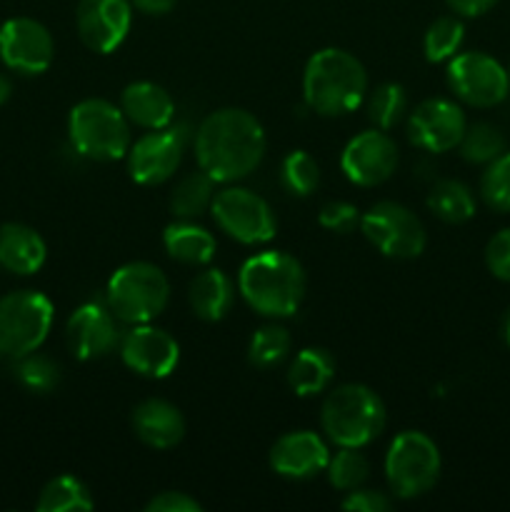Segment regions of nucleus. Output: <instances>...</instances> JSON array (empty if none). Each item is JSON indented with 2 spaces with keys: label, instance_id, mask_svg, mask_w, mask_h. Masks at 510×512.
Wrapping results in <instances>:
<instances>
[{
  "label": "nucleus",
  "instance_id": "e433bc0d",
  "mask_svg": "<svg viewBox=\"0 0 510 512\" xmlns=\"http://www.w3.org/2000/svg\"><path fill=\"white\" fill-rule=\"evenodd\" d=\"M318 223L335 235H348L360 228V210L348 200H330L320 208Z\"/></svg>",
  "mask_w": 510,
  "mask_h": 512
},
{
  "label": "nucleus",
  "instance_id": "0eeeda50",
  "mask_svg": "<svg viewBox=\"0 0 510 512\" xmlns=\"http://www.w3.org/2000/svg\"><path fill=\"white\" fill-rule=\"evenodd\" d=\"M440 450L430 435L420 430H403L395 435L385 453V480L390 495L398 500H415L430 493L440 478Z\"/></svg>",
  "mask_w": 510,
  "mask_h": 512
},
{
  "label": "nucleus",
  "instance_id": "9d476101",
  "mask_svg": "<svg viewBox=\"0 0 510 512\" xmlns=\"http://www.w3.org/2000/svg\"><path fill=\"white\" fill-rule=\"evenodd\" d=\"M360 233L385 258L410 260L423 255L428 245L425 225L418 215L395 200H380L360 215Z\"/></svg>",
  "mask_w": 510,
  "mask_h": 512
},
{
  "label": "nucleus",
  "instance_id": "c85d7f7f",
  "mask_svg": "<svg viewBox=\"0 0 510 512\" xmlns=\"http://www.w3.org/2000/svg\"><path fill=\"white\" fill-rule=\"evenodd\" d=\"M465 40V25L458 15H440L428 25L423 38V53L428 63H445L460 53Z\"/></svg>",
  "mask_w": 510,
  "mask_h": 512
},
{
  "label": "nucleus",
  "instance_id": "423d86ee",
  "mask_svg": "<svg viewBox=\"0 0 510 512\" xmlns=\"http://www.w3.org/2000/svg\"><path fill=\"white\" fill-rule=\"evenodd\" d=\"M170 300V283L158 265L148 260L125 263L110 275L105 303L125 325L153 323Z\"/></svg>",
  "mask_w": 510,
  "mask_h": 512
},
{
  "label": "nucleus",
  "instance_id": "aec40b11",
  "mask_svg": "<svg viewBox=\"0 0 510 512\" xmlns=\"http://www.w3.org/2000/svg\"><path fill=\"white\" fill-rule=\"evenodd\" d=\"M135 438L153 450H170L185 438V418L170 400L148 398L133 408Z\"/></svg>",
  "mask_w": 510,
  "mask_h": 512
},
{
  "label": "nucleus",
  "instance_id": "f257e3e1",
  "mask_svg": "<svg viewBox=\"0 0 510 512\" xmlns=\"http://www.w3.org/2000/svg\"><path fill=\"white\" fill-rule=\"evenodd\" d=\"M265 145L263 125L243 108H220L205 115L193 138L198 168L220 185L255 173L265 158Z\"/></svg>",
  "mask_w": 510,
  "mask_h": 512
},
{
  "label": "nucleus",
  "instance_id": "a211bd4d",
  "mask_svg": "<svg viewBox=\"0 0 510 512\" xmlns=\"http://www.w3.org/2000/svg\"><path fill=\"white\" fill-rule=\"evenodd\" d=\"M133 25L130 0H78L75 28L88 50L108 55L125 43Z\"/></svg>",
  "mask_w": 510,
  "mask_h": 512
},
{
  "label": "nucleus",
  "instance_id": "f3484780",
  "mask_svg": "<svg viewBox=\"0 0 510 512\" xmlns=\"http://www.w3.org/2000/svg\"><path fill=\"white\" fill-rule=\"evenodd\" d=\"M465 128H468V123H465L463 108L448 98L423 100L408 115L410 143L433 155L458 148Z\"/></svg>",
  "mask_w": 510,
  "mask_h": 512
},
{
  "label": "nucleus",
  "instance_id": "f8f14e48",
  "mask_svg": "<svg viewBox=\"0 0 510 512\" xmlns=\"http://www.w3.org/2000/svg\"><path fill=\"white\" fill-rule=\"evenodd\" d=\"M188 128L180 123H170L168 128L148 130L138 140L130 143L128 173L138 185H163L175 175L183 163L185 145H188Z\"/></svg>",
  "mask_w": 510,
  "mask_h": 512
},
{
  "label": "nucleus",
  "instance_id": "a18cd8bd",
  "mask_svg": "<svg viewBox=\"0 0 510 512\" xmlns=\"http://www.w3.org/2000/svg\"><path fill=\"white\" fill-rule=\"evenodd\" d=\"M508 78H510V65H508Z\"/></svg>",
  "mask_w": 510,
  "mask_h": 512
},
{
  "label": "nucleus",
  "instance_id": "72a5a7b5",
  "mask_svg": "<svg viewBox=\"0 0 510 512\" xmlns=\"http://www.w3.org/2000/svg\"><path fill=\"white\" fill-rule=\"evenodd\" d=\"M280 183L290 195L308 198L320 185V168L308 150H293L280 165Z\"/></svg>",
  "mask_w": 510,
  "mask_h": 512
},
{
  "label": "nucleus",
  "instance_id": "ddd939ff",
  "mask_svg": "<svg viewBox=\"0 0 510 512\" xmlns=\"http://www.w3.org/2000/svg\"><path fill=\"white\" fill-rule=\"evenodd\" d=\"M398 163V145L390 138L388 130L380 128L358 133L345 143L343 153H340V168H343L345 178L360 188L383 185L385 180L393 178Z\"/></svg>",
  "mask_w": 510,
  "mask_h": 512
},
{
  "label": "nucleus",
  "instance_id": "79ce46f5",
  "mask_svg": "<svg viewBox=\"0 0 510 512\" xmlns=\"http://www.w3.org/2000/svg\"><path fill=\"white\" fill-rule=\"evenodd\" d=\"M130 3L143 15H168L178 0H130Z\"/></svg>",
  "mask_w": 510,
  "mask_h": 512
},
{
  "label": "nucleus",
  "instance_id": "4468645a",
  "mask_svg": "<svg viewBox=\"0 0 510 512\" xmlns=\"http://www.w3.org/2000/svg\"><path fill=\"white\" fill-rule=\"evenodd\" d=\"M55 58V43L50 30L40 20L10 18L0 25V60L18 75H40Z\"/></svg>",
  "mask_w": 510,
  "mask_h": 512
},
{
  "label": "nucleus",
  "instance_id": "a878e982",
  "mask_svg": "<svg viewBox=\"0 0 510 512\" xmlns=\"http://www.w3.org/2000/svg\"><path fill=\"white\" fill-rule=\"evenodd\" d=\"M428 208L438 220L448 225L468 223L475 215V195L465 183L443 178L433 183L428 193Z\"/></svg>",
  "mask_w": 510,
  "mask_h": 512
},
{
  "label": "nucleus",
  "instance_id": "9b49d317",
  "mask_svg": "<svg viewBox=\"0 0 510 512\" xmlns=\"http://www.w3.org/2000/svg\"><path fill=\"white\" fill-rule=\"evenodd\" d=\"M448 85L470 108H495L510 93L508 70L488 53L468 50L448 60Z\"/></svg>",
  "mask_w": 510,
  "mask_h": 512
},
{
  "label": "nucleus",
  "instance_id": "dca6fc26",
  "mask_svg": "<svg viewBox=\"0 0 510 512\" xmlns=\"http://www.w3.org/2000/svg\"><path fill=\"white\" fill-rule=\"evenodd\" d=\"M120 358L125 368L150 380H163L175 373L180 363V345L168 330L153 323L130 325L120 340Z\"/></svg>",
  "mask_w": 510,
  "mask_h": 512
},
{
  "label": "nucleus",
  "instance_id": "412c9836",
  "mask_svg": "<svg viewBox=\"0 0 510 512\" xmlns=\"http://www.w3.org/2000/svg\"><path fill=\"white\" fill-rule=\"evenodd\" d=\"M120 110L130 125L143 130L168 128L175 120V100L163 85L153 80H135L120 93Z\"/></svg>",
  "mask_w": 510,
  "mask_h": 512
},
{
  "label": "nucleus",
  "instance_id": "4c0bfd02",
  "mask_svg": "<svg viewBox=\"0 0 510 512\" xmlns=\"http://www.w3.org/2000/svg\"><path fill=\"white\" fill-rule=\"evenodd\" d=\"M485 265L490 275L503 283H510V228L495 233L485 245Z\"/></svg>",
  "mask_w": 510,
  "mask_h": 512
},
{
  "label": "nucleus",
  "instance_id": "c756f323",
  "mask_svg": "<svg viewBox=\"0 0 510 512\" xmlns=\"http://www.w3.org/2000/svg\"><path fill=\"white\" fill-rule=\"evenodd\" d=\"M368 120L380 130H390L408 113V93L398 83H380L378 88L365 95Z\"/></svg>",
  "mask_w": 510,
  "mask_h": 512
},
{
  "label": "nucleus",
  "instance_id": "5701e85b",
  "mask_svg": "<svg viewBox=\"0 0 510 512\" xmlns=\"http://www.w3.org/2000/svg\"><path fill=\"white\" fill-rule=\"evenodd\" d=\"M188 300L193 313L205 323H218L230 313L235 303V285L228 273L218 268H208L198 273L190 283Z\"/></svg>",
  "mask_w": 510,
  "mask_h": 512
},
{
  "label": "nucleus",
  "instance_id": "1a4fd4ad",
  "mask_svg": "<svg viewBox=\"0 0 510 512\" xmlns=\"http://www.w3.org/2000/svg\"><path fill=\"white\" fill-rule=\"evenodd\" d=\"M210 215L240 245H265L278 233V218L268 200L240 185L218 190L210 203Z\"/></svg>",
  "mask_w": 510,
  "mask_h": 512
},
{
  "label": "nucleus",
  "instance_id": "b1692460",
  "mask_svg": "<svg viewBox=\"0 0 510 512\" xmlns=\"http://www.w3.org/2000/svg\"><path fill=\"white\" fill-rule=\"evenodd\" d=\"M335 378V358L325 348H303L288 368V385L298 398L325 393Z\"/></svg>",
  "mask_w": 510,
  "mask_h": 512
},
{
  "label": "nucleus",
  "instance_id": "c9c22d12",
  "mask_svg": "<svg viewBox=\"0 0 510 512\" xmlns=\"http://www.w3.org/2000/svg\"><path fill=\"white\" fill-rule=\"evenodd\" d=\"M480 198L495 213H510V153L505 150L500 158L485 165L480 178Z\"/></svg>",
  "mask_w": 510,
  "mask_h": 512
},
{
  "label": "nucleus",
  "instance_id": "ea45409f",
  "mask_svg": "<svg viewBox=\"0 0 510 512\" xmlns=\"http://www.w3.org/2000/svg\"><path fill=\"white\" fill-rule=\"evenodd\" d=\"M203 505L183 490H163L145 503V512H200Z\"/></svg>",
  "mask_w": 510,
  "mask_h": 512
},
{
  "label": "nucleus",
  "instance_id": "a19ab883",
  "mask_svg": "<svg viewBox=\"0 0 510 512\" xmlns=\"http://www.w3.org/2000/svg\"><path fill=\"white\" fill-rule=\"evenodd\" d=\"M445 3L458 18H480L488 10H493L498 0H445Z\"/></svg>",
  "mask_w": 510,
  "mask_h": 512
},
{
  "label": "nucleus",
  "instance_id": "58836bf2",
  "mask_svg": "<svg viewBox=\"0 0 510 512\" xmlns=\"http://www.w3.org/2000/svg\"><path fill=\"white\" fill-rule=\"evenodd\" d=\"M340 508L350 512H388L393 508V498L383 490L373 488H355L345 493V498L340 500Z\"/></svg>",
  "mask_w": 510,
  "mask_h": 512
},
{
  "label": "nucleus",
  "instance_id": "7c9ffc66",
  "mask_svg": "<svg viewBox=\"0 0 510 512\" xmlns=\"http://www.w3.org/2000/svg\"><path fill=\"white\" fill-rule=\"evenodd\" d=\"M460 155L473 165H488L495 158L505 153L508 140H505L503 130L493 123H475L468 125L460 140Z\"/></svg>",
  "mask_w": 510,
  "mask_h": 512
},
{
  "label": "nucleus",
  "instance_id": "f704fd0d",
  "mask_svg": "<svg viewBox=\"0 0 510 512\" xmlns=\"http://www.w3.org/2000/svg\"><path fill=\"white\" fill-rule=\"evenodd\" d=\"M15 378L23 388H28L30 393L45 395L50 390L58 388L60 383V368L55 360H50L48 355H40L38 350L35 353L23 355L18 358V365H15Z\"/></svg>",
  "mask_w": 510,
  "mask_h": 512
},
{
  "label": "nucleus",
  "instance_id": "39448f33",
  "mask_svg": "<svg viewBox=\"0 0 510 512\" xmlns=\"http://www.w3.org/2000/svg\"><path fill=\"white\" fill-rule=\"evenodd\" d=\"M68 138L80 158L113 163L128 155L133 135L120 105L105 98H85L68 115Z\"/></svg>",
  "mask_w": 510,
  "mask_h": 512
},
{
  "label": "nucleus",
  "instance_id": "f03ea898",
  "mask_svg": "<svg viewBox=\"0 0 510 512\" xmlns=\"http://www.w3.org/2000/svg\"><path fill=\"white\" fill-rule=\"evenodd\" d=\"M305 270L283 250H263L240 265L238 293L263 318H290L305 298Z\"/></svg>",
  "mask_w": 510,
  "mask_h": 512
},
{
  "label": "nucleus",
  "instance_id": "4be33fe9",
  "mask_svg": "<svg viewBox=\"0 0 510 512\" xmlns=\"http://www.w3.org/2000/svg\"><path fill=\"white\" fill-rule=\"evenodd\" d=\"M48 245L25 223L0 225V268L13 275H35L45 265Z\"/></svg>",
  "mask_w": 510,
  "mask_h": 512
},
{
  "label": "nucleus",
  "instance_id": "37998d69",
  "mask_svg": "<svg viewBox=\"0 0 510 512\" xmlns=\"http://www.w3.org/2000/svg\"><path fill=\"white\" fill-rule=\"evenodd\" d=\"M10 93H13V83L0 73V105H5L10 100Z\"/></svg>",
  "mask_w": 510,
  "mask_h": 512
},
{
  "label": "nucleus",
  "instance_id": "2f4dec72",
  "mask_svg": "<svg viewBox=\"0 0 510 512\" xmlns=\"http://www.w3.org/2000/svg\"><path fill=\"white\" fill-rule=\"evenodd\" d=\"M290 345H293V338H290L288 328L278 323H268L263 328H258L253 333L248 343V360L255 368H275V365L283 363L290 353Z\"/></svg>",
  "mask_w": 510,
  "mask_h": 512
},
{
  "label": "nucleus",
  "instance_id": "2eb2a0df",
  "mask_svg": "<svg viewBox=\"0 0 510 512\" xmlns=\"http://www.w3.org/2000/svg\"><path fill=\"white\" fill-rule=\"evenodd\" d=\"M120 340V320L105 300H88L78 305L65 325V343L78 360L108 358L115 348H120Z\"/></svg>",
  "mask_w": 510,
  "mask_h": 512
},
{
  "label": "nucleus",
  "instance_id": "20e7f679",
  "mask_svg": "<svg viewBox=\"0 0 510 512\" xmlns=\"http://www.w3.org/2000/svg\"><path fill=\"white\" fill-rule=\"evenodd\" d=\"M388 423L385 403L363 383L338 385L320 408V428L338 448H365L380 438Z\"/></svg>",
  "mask_w": 510,
  "mask_h": 512
},
{
  "label": "nucleus",
  "instance_id": "6ab92c4d",
  "mask_svg": "<svg viewBox=\"0 0 510 512\" xmlns=\"http://www.w3.org/2000/svg\"><path fill=\"white\" fill-rule=\"evenodd\" d=\"M330 448L313 430H293L280 435L268 453L270 470L285 480H310L325 473Z\"/></svg>",
  "mask_w": 510,
  "mask_h": 512
},
{
  "label": "nucleus",
  "instance_id": "393cba45",
  "mask_svg": "<svg viewBox=\"0 0 510 512\" xmlns=\"http://www.w3.org/2000/svg\"><path fill=\"white\" fill-rule=\"evenodd\" d=\"M165 253L183 265H208L215 258V235L193 220H178L163 233Z\"/></svg>",
  "mask_w": 510,
  "mask_h": 512
},
{
  "label": "nucleus",
  "instance_id": "7ed1b4c3",
  "mask_svg": "<svg viewBox=\"0 0 510 512\" xmlns=\"http://www.w3.org/2000/svg\"><path fill=\"white\" fill-rule=\"evenodd\" d=\"M368 73L353 53L343 48L315 50L303 70V98L323 118H340L365 103Z\"/></svg>",
  "mask_w": 510,
  "mask_h": 512
},
{
  "label": "nucleus",
  "instance_id": "c03bdc74",
  "mask_svg": "<svg viewBox=\"0 0 510 512\" xmlns=\"http://www.w3.org/2000/svg\"><path fill=\"white\" fill-rule=\"evenodd\" d=\"M503 340H505V345L510 348V310L505 313V320H503Z\"/></svg>",
  "mask_w": 510,
  "mask_h": 512
},
{
  "label": "nucleus",
  "instance_id": "cd10ccee",
  "mask_svg": "<svg viewBox=\"0 0 510 512\" xmlns=\"http://www.w3.org/2000/svg\"><path fill=\"white\" fill-rule=\"evenodd\" d=\"M93 495L88 485L75 475H58L38 495V512H85L93 510Z\"/></svg>",
  "mask_w": 510,
  "mask_h": 512
},
{
  "label": "nucleus",
  "instance_id": "473e14b6",
  "mask_svg": "<svg viewBox=\"0 0 510 512\" xmlns=\"http://www.w3.org/2000/svg\"><path fill=\"white\" fill-rule=\"evenodd\" d=\"M325 475H328V483L333 485L335 490L348 493V490L360 488V485L368 480V458L360 453V448H338V453L330 455Z\"/></svg>",
  "mask_w": 510,
  "mask_h": 512
},
{
  "label": "nucleus",
  "instance_id": "bb28decb",
  "mask_svg": "<svg viewBox=\"0 0 510 512\" xmlns=\"http://www.w3.org/2000/svg\"><path fill=\"white\" fill-rule=\"evenodd\" d=\"M215 180L198 168V173H188L170 190V213L178 220H195L208 213L215 198Z\"/></svg>",
  "mask_w": 510,
  "mask_h": 512
},
{
  "label": "nucleus",
  "instance_id": "6e6552de",
  "mask_svg": "<svg viewBox=\"0 0 510 512\" xmlns=\"http://www.w3.org/2000/svg\"><path fill=\"white\" fill-rule=\"evenodd\" d=\"M53 300L38 290H13L0 298V355L23 358L48 340L53 328Z\"/></svg>",
  "mask_w": 510,
  "mask_h": 512
}]
</instances>
